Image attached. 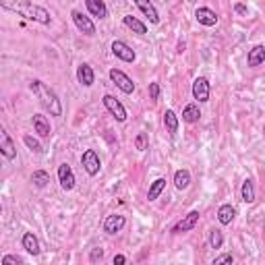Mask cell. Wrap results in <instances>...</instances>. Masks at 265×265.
Masks as SVG:
<instances>
[{
	"mask_svg": "<svg viewBox=\"0 0 265 265\" xmlns=\"http://www.w3.org/2000/svg\"><path fill=\"white\" fill-rule=\"evenodd\" d=\"M23 143L27 145L31 152H35V154H42V152H44V147L40 145V141H35L31 135H25V137H23Z\"/></svg>",
	"mask_w": 265,
	"mask_h": 265,
	"instance_id": "cell-29",
	"label": "cell"
},
{
	"mask_svg": "<svg viewBox=\"0 0 265 265\" xmlns=\"http://www.w3.org/2000/svg\"><path fill=\"white\" fill-rule=\"evenodd\" d=\"M265 63V46H261V44H257L253 50H249V56H246V65L249 66H259Z\"/></svg>",
	"mask_w": 265,
	"mask_h": 265,
	"instance_id": "cell-15",
	"label": "cell"
},
{
	"mask_svg": "<svg viewBox=\"0 0 265 265\" xmlns=\"http://www.w3.org/2000/svg\"><path fill=\"white\" fill-rule=\"evenodd\" d=\"M234 11H236L238 15H246V13H249V8H246L244 4H241V2H238V4H234Z\"/></svg>",
	"mask_w": 265,
	"mask_h": 265,
	"instance_id": "cell-36",
	"label": "cell"
},
{
	"mask_svg": "<svg viewBox=\"0 0 265 265\" xmlns=\"http://www.w3.org/2000/svg\"><path fill=\"white\" fill-rule=\"evenodd\" d=\"M197 222H199V211H197V209H193V211H189V214L184 216V218L180 220V222L172 228V232H174V234L189 232V230H193V228L197 226Z\"/></svg>",
	"mask_w": 265,
	"mask_h": 265,
	"instance_id": "cell-7",
	"label": "cell"
},
{
	"mask_svg": "<svg viewBox=\"0 0 265 265\" xmlns=\"http://www.w3.org/2000/svg\"><path fill=\"white\" fill-rule=\"evenodd\" d=\"M135 147L139 149V152H145L147 149V132H139V135L135 137Z\"/></svg>",
	"mask_w": 265,
	"mask_h": 265,
	"instance_id": "cell-30",
	"label": "cell"
},
{
	"mask_svg": "<svg viewBox=\"0 0 265 265\" xmlns=\"http://www.w3.org/2000/svg\"><path fill=\"white\" fill-rule=\"evenodd\" d=\"M164 122H166V129L170 131V135H176V132H178V116L174 114V110L164 112Z\"/></svg>",
	"mask_w": 265,
	"mask_h": 265,
	"instance_id": "cell-24",
	"label": "cell"
},
{
	"mask_svg": "<svg viewBox=\"0 0 265 265\" xmlns=\"http://www.w3.org/2000/svg\"><path fill=\"white\" fill-rule=\"evenodd\" d=\"M241 197H243V201H244V203H253V201H255V184H253V180H251V178H246V180L243 182Z\"/></svg>",
	"mask_w": 265,
	"mask_h": 265,
	"instance_id": "cell-25",
	"label": "cell"
},
{
	"mask_svg": "<svg viewBox=\"0 0 265 265\" xmlns=\"http://www.w3.org/2000/svg\"><path fill=\"white\" fill-rule=\"evenodd\" d=\"M122 21H125V25H127L129 29H132V31H135V33H139V35L147 33V25H145L143 21H139L137 17H132V15H127V17H125V19H122Z\"/></svg>",
	"mask_w": 265,
	"mask_h": 265,
	"instance_id": "cell-22",
	"label": "cell"
},
{
	"mask_svg": "<svg viewBox=\"0 0 265 265\" xmlns=\"http://www.w3.org/2000/svg\"><path fill=\"white\" fill-rule=\"evenodd\" d=\"M77 79H79V83H81L83 87H91L93 81H95V75H93V68L83 63V65H79L77 68Z\"/></svg>",
	"mask_w": 265,
	"mask_h": 265,
	"instance_id": "cell-14",
	"label": "cell"
},
{
	"mask_svg": "<svg viewBox=\"0 0 265 265\" xmlns=\"http://www.w3.org/2000/svg\"><path fill=\"white\" fill-rule=\"evenodd\" d=\"M263 135H265V127H263Z\"/></svg>",
	"mask_w": 265,
	"mask_h": 265,
	"instance_id": "cell-37",
	"label": "cell"
},
{
	"mask_svg": "<svg viewBox=\"0 0 265 265\" xmlns=\"http://www.w3.org/2000/svg\"><path fill=\"white\" fill-rule=\"evenodd\" d=\"M2 265H27V263H25L21 257H17V255H4Z\"/></svg>",
	"mask_w": 265,
	"mask_h": 265,
	"instance_id": "cell-31",
	"label": "cell"
},
{
	"mask_svg": "<svg viewBox=\"0 0 265 265\" xmlns=\"http://www.w3.org/2000/svg\"><path fill=\"white\" fill-rule=\"evenodd\" d=\"M195 17L201 25H205V27H214V25L218 23V15L207 6H199L195 11Z\"/></svg>",
	"mask_w": 265,
	"mask_h": 265,
	"instance_id": "cell-12",
	"label": "cell"
},
{
	"mask_svg": "<svg viewBox=\"0 0 265 265\" xmlns=\"http://www.w3.org/2000/svg\"><path fill=\"white\" fill-rule=\"evenodd\" d=\"M0 6L6 8V11H13L17 15L25 17V19L38 21L42 25H50V21H52V17L46 8H42L38 4H31V2H27V0H17V2H13V0H2Z\"/></svg>",
	"mask_w": 265,
	"mask_h": 265,
	"instance_id": "cell-1",
	"label": "cell"
},
{
	"mask_svg": "<svg viewBox=\"0 0 265 265\" xmlns=\"http://www.w3.org/2000/svg\"><path fill=\"white\" fill-rule=\"evenodd\" d=\"M23 249L31 253V255H40V243H38V238H35L33 232H25L23 234Z\"/></svg>",
	"mask_w": 265,
	"mask_h": 265,
	"instance_id": "cell-20",
	"label": "cell"
},
{
	"mask_svg": "<svg viewBox=\"0 0 265 265\" xmlns=\"http://www.w3.org/2000/svg\"><path fill=\"white\" fill-rule=\"evenodd\" d=\"M222 244H224V236L220 230H211L209 232V246L211 249H222Z\"/></svg>",
	"mask_w": 265,
	"mask_h": 265,
	"instance_id": "cell-28",
	"label": "cell"
},
{
	"mask_svg": "<svg viewBox=\"0 0 265 265\" xmlns=\"http://www.w3.org/2000/svg\"><path fill=\"white\" fill-rule=\"evenodd\" d=\"M110 79H112V83L116 85L120 91H125V93H132V91H135V83H132V79L129 75L122 73V70L112 68L110 70Z\"/></svg>",
	"mask_w": 265,
	"mask_h": 265,
	"instance_id": "cell-3",
	"label": "cell"
},
{
	"mask_svg": "<svg viewBox=\"0 0 265 265\" xmlns=\"http://www.w3.org/2000/svg\"><path fill=\"white\" fill-rule=\"evenodd\" d=\"M31 182H33L38 189H44V187H46V184L50 182V176H48V172H44V170H35V172L31 174Z\"/></svg>",
	"mask_w": 265,
	"mask_h": 265,
	"instance_id": "cell-27",
	"label": "cell"
},
{
	"mask_svg": "<svg viewBox=\"0 0 265 265\" xmlns=\"http://www.w3.org/2000/svg\"><path fill=\"white\" fill-rule=\"evenodd\" d=\"M102 102H104V106L108 108V112H110L118 122H125V120H127V110H125V106H122L116 98H114V95H104V100H102Z\"/></svg>",
	"mask_w": 265,
	"mask_h": 265,
	"instance_id": "cell-5",
	"label": "cell"
},
{
	"mask_svg": "<svg viewBox=\"0 0 265 265\" xmlns=\"http://www.w3.org/2000/svg\"><path fill=\"white\" fill-rule=\"evenodd\" d=\"M112 52H114V56L120 58V60H125V63H135V58H137L135 50H132L129 44L120 42V40L112 42Z\"/></svg>",
	"mask_w": 265,
	"mask_h": 265,
	"instance_id": "cell-6",
	"label": "cell"
},
{
	"mask_svg": "<svg viewBox=\"0 0 265 265\" xmlns=\"http://www.w3.org/2000/svg\"><path fill=\"white\" fill-rule=\"evenodd\" d=\"M102 259H104V249H100V246L91 249V253H89V261H91V263H98V261H102Z\"/></svg>",
	"mask_w": 265,
	"mask_h": 265,
	"instance_id": "cell-33",
	"label": "cell"
},
{
	"mask_svg": "<svg viewBox=\"0 0 265 265\" xmlns=\"http://www.w3.org/2000/svg\"><path fill=\"white\" fill-rule=\"evenodd\" d=\"M33 129L40 137H50V122L46 116H42V114H35L33 116Z\"/></svg>",
	"mask_w": 265,
	"mask_h": 265,
	"instance_id": "cell-19",
	"label": "cell"
},
{
	"mask_svg": "<svg viewBox=\"0 0 265 265\" xmlns=\"http://www.w3.org/2000/svg\"><path fill=\"white\" fill-rule=\"evenodd\" d=\"M85 6H87V11L93 17H98V19H106V17H108V6H106V2H102V0H87Z\"/></svg>",
	"mask_w": 265,
	"mask_h": 265,
	"instance_id": "cell-17",
	"label": "cell"
},
{
	"mask_svg": "<svg viewBox=\"0 0 265 265\" xmlns=\"http://www.w3.org/2000/svg\"><path fill=\"white\" fill-rule=\"evenodd\" d=\"M149 98L152 100L160 98V83H149Z\"/></svg>",
	"mask_w": 265,
	"mask_h": 265,
	"instance_id": "cell-34",
	"label": "cell"
},
{
	"mask_svg": "<svg viewBox=\"0 0 265 265\" xmlns=\"http://www.w3.org/2000/svg\"><path fill=\"white\" fill-rule=\"evenodd\" d=\"M236 216V209L230 205V203H226V205H222L218 209V222L222 224V226H228V224H232V220Z\"/></svg>",
	"mask_w": 265,
	"mask_h": 265,
	"instance_id": "cell-18",
	"label": "cell"
},
{
	"mask_svg": "<svg viewBox=\"0 0 265 265\" xmlns=\"http://www.w3.org/2000/svg\"><path fill=\"white\" fill-rule=\"evenodd\" d=\"M81 164H83L85 172L89 174V176H95V174L100 172V168H102L100 157H98V154H95L93 149H85L83 155H81Z\"/></svg>",
	"mask_w": 265,
	"mask_h": 265,
	"instance_id": "cell-4",
	"label": "cell"
},
{
	"mask_svg": "<svg viewBox=\"0 0 265 265\" xmlns=\"http://www.w3.org/2000/svg\"><path fill=\"white\" fill-rule=\"evenodd\" d=\"M189 184H191V172L189 170H176V174H174V187L178 189V191H184V189H189Z\"/></svg>",
	"mask_w": 265,
	"mask_h": 265,
	"instance_id": "cell-23",
	"label": "cell"
},
{
	"mask_svg": "<svg viewBox=\"0 0 265 265\" xmlns=\"http://www.w3.org/2000/svg\"><path fill=\"white\" fill-rule=\"evenodd\" d=\"M73 21H75V25H77V29L79 31H83L85 35H93L95 33V25H93V21L89 19V17H85L83 13H79V11H73Z\"/></svg>",
	"mask_w": 265,
	"mask_h": 265,
	"instance_id": "cell-9",
	"label": "cell"
},
{
	"mask_svg": "<svg viewBox=\"0 0 265 265\" xmlns=\"http://www.w3.org/2000/svg\"><path fill=\"white\" fill-rule=\"evenodd\" d=\"M232 261H234L232 255L230 253H224V255H220V257H216L211 265H232Z\"/></svg>",
	"mask_w": 265,
	"mask_h": 265,
	"instance_id": "cell-32",
	"label": "cell"
},
{
	"mask_svg": "<svg viewBox=\"0 0 265 265\" xmlns=\"http://www.w3.org/2000/svg\"><path fill=\"white\" fill-rule=\"evenodd\" d=\"M193 98L197 102H207L209 100V81L205 77H197L193 83Z\"/></svg>",
	"mask_w": 265,
	"mask_h": 265,
	"instance_id": "cell-8",
	"label": "cell"
},
{
	"mask_svg": "<svg viewBox=\"0 0 265 265\" xmlns=\"http://www.w3.org/2000/svg\"><path fill=\"white\" fill-rule=\"evenodd\" d=\"M164 187H166V178H155V180L152 182V187H149L147 199H149V201H155L157 197H160V193L164 191Z\"/></svg>",
	"mask_w": 265,
	"mask_h": 265,
	"instance_id": "cell-26",
	"label": "cell"
},
{
	"mask_svg": "<svg viewBox=\"0 0 265 265\" xmlns=\"http://www.w3.org/2000/svg\"><path fill=\"white\" fill-rule=\"evenodd\" d=\"M29 89H31L35 95H38L40 102H42V106L52 114V116H60V114H63V104H60L58 95L52 91L46 83H42V81H38V79H35V81L29 83Z\"/></svg>",
	"mask_w": 265,
	"mask_h": 265,
	"instance_id": "cell-2",
	"label": "cell"
},
{
	"mask_svg": "<svg viewBox=\"0 0 265 265\" xmlns=\"http://www.w3.org/2000/svg\"><path fill=\"white\" fill-rule=\"evenodd\" d=\"M58 180H60V187H63L65 191L75 189V174H73V170H70L68 164L58 166Z\"/></svg>",
	"mask_w": 265,
	"mask_h": 265,
	"instance_id": "cell-10",
	"label": "cell"
},
{
	"mask_svg": "<svg viewBox=\"0 0 265 265\" xmlns=\"http://www.w3.org/2000/svg\"><path fill=\"white\" fill-rule=\"evenodd\" d=\"M137 6H139V11L141 13H143L145 17H147V19L149 21H152L154 25H157V23H160V15H157V11H155V6L152 4V2H147V0H137V2H135Z\"/></svg>",
	"mask_w": 265,
	"mask_h": 265,
	"instance_id": "cell-16",
	"label": "cell"
},
{
	"mask_svg": "<svg viewBox=\"0 0 265 265\" xmlns=\"http://www.w3.org/2000/svg\"><path fill=\"white\" fill-rule=\"evenodd\" d=\"M112 263H114V265H125V263H127V257H125V255H114Z\"/></svg>",
	"mask_w": 265,
	"mask_h": 265,
	"instance_id": "cell-35",
	"label": "cell"
},
{
	"mask_svg": "<svg viewBox=\"0 0 265 265\" xmlns=\"http://www.w3.org/2000/svg\"><path fill=\"white\" fill-rule=\"evenodd\" d=\"M0 152H2V155L6 157V160H15V155H17V149H15L13 141L4 129L0 131Z\"/></svg>",
	"mask_w": 265,
	"mask_h": 265,
	"instance_id": "cell-13",
	"label": "cell"
},
{
	"mask_svg": "<svg viewBox=\"0 0 265 265\" xmlns=\"http://www.w3.org/2000/svg\"><path fill=\"white\" fill-rule=\"evenodd\" d=\"M199 118H201V112H199V106H197V104L184 106V110H182V120H184V122L193 125V122H197Z\"/></svg>",
	"mask_w": 265,
	"mask_h": 265,
	"instance_id": "cell-21",
	"label": "cell"
},
{
	"mask_svg": "<svg viewBox=\"0 0 265 265\" xmlns=\"http://www.w3.org/2000/svg\"><path fill=\"white\" fill-rule=\"evenodd\" d=\"M125 224H127V218L125 216H118V214L108 216V218H106V222H104V232L116 234V232H120L122 228H125Z\"/></svg>",
	"mask_w": 265,
	"mask_h": 265,
	"instance_id": "cell-11",
	"label": "cell"
}]
</instances>
